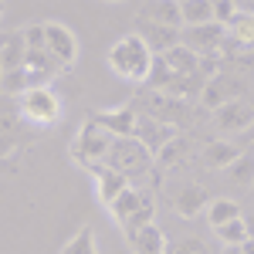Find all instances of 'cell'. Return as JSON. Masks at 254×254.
Instances as JSON below:
<instances>
[{"mask_svg":"<svg viewBox=\"0 0 254 254\" xmlns=\"http://www.w3.org/2000/svg\"><path fill=\"white\" fill-rule=\"evenodd\" d=\"M105 61H109V68L116 71L119 78L132 81V85H142V81H149V71H153V64H156V55H153L149 44L132 31V34L119 38L116 44L109 48V58Z\"/></svg>","mask_w":254,"mask_h":254,"instance_id":"1","label":"cell"},{"mask_svg":"<svg viewBox=\"0 0 254 254\" xmlns=\"http://www.w3.org/2000/svg\"><path fill=\"white\" fill-rule=\"evenodd\" d=\"M109 214L116 217V224L122 227V234L129 237L132 231L153 224V214H156V196H153V187H139V183H129L122 193L116 196V203L109 207Z\"/></svg>","mask_w":254,"mask_h":254,"instance_id":"2","label":"cell"},{"mask_svg":"<svg viewBox=\"0 0 254 254\" xmlns=\"http://www.w3.org/2000/svg\"><path fill=\"white\" fill-rule=\"evenodd\" d=\"M153 159L156 156H153L136 136H116L112 139V149H109L105 166H112V170H119L122 176H129V183L146 187L149 173H156V163H153Z\"/></svg>","mask_w":254,"mask_h":254,"instance_id":"3","label":"cell"},{"mask_svg":"<svg viewBox=\"0 0 254 254\" xmlns=\"http://www.w3.org/2000/svg\"><path fill=\"white\" fill-rule=\"evenodd\" d=\"M112 132L105 129V126H98L95 119L88 116L85 122H81V129L75 132V139H71V159L78 163V166H85L88 173L95 170V166H102L105 159H109V149H112Z\"/></svg>","mask_w":254,"mask_h":254,"instance_id":"4","label":"cell"},{"mask_svg":"<svg viewBox=\"0 0 254 254\" xmlns=\"http://www.w3.org/2000/svg\"><path fill=\"white\" fill-rule=\"evenodd\" d=\"M17 109H20V119H24V122L38 126V129H48V126H55L61 119V98L55 95L51 85H44V88H27L24 95H17Z\"/></svg>","mask_w":254,"mask_h":254,"instance_id":"5","label":"cell"},{"mask_svg":"<svg viewBox=\"0 0 254 254\" xmlns=\"http://www.w3.org/2000/svg\"><path fill=\"white\" fill-rule=\"evenodd\" d=\"M139 102H142V116L163 119V122H173V126L190 122V112H193V105L187 98H173V95H166V92H156V88L142 92Z\"/></svg>","mask_w":254,"mask_h":254,"instance_id":"6","label":"cell"},{"mask_svg":"<svg viewBox=\"0 0 254 254\" xmlns=\"http://www.w3.org/2000/svg\"><path fill=\"white\" fill-rule=\"evenodd\" d=\"M44 41H48V55L58 61L61 71H71L75 61H78V38H75V31L58 24V20H48L44 24Z\"/></svg>","mask_w":254,"mask_h":254,"instance_id":"7","label":"cell"},{"mask_svg":"<svg viewBox=\"0 0 254 254\" xmlns=\"http://www.w3.org/2000/svg\"><path fill=\"white\" fill-rule=\"evenodd\" d=\"M180 41L200 55V58H207V55H220V48H224V41H227V27L224 24H196V27H183L180 31Z\"/></svg>","mask_w":254,"mask_h":254,"instance_id":"8","label":"cell"},{"mask_svg":"<svg viewBox=\"0 0 254 254\" xmlns=\"http://www.w3.org/2000/svg\"><path fill=\"white\" fill-rule=\"evenodd\" d=\"M241 92H244V81L237 78V75H231V71H220V75H214V78L203 85V92H200V105L210 109V112H217L220 105H227V102L241 98Z\"/></svg>","mask_w":254,"mask_h":254,"instance_id":"9","label":"cell"},{"mask_svg":"<svg viewBox=\"0 0 254 254\" xmlns=\"http://www.w3.org/2000/svg\"><path fill=\"white\" fill-rule=\"evenodd\" d=\"M180 136V126H173V122H163V119H153V116H142L139 112V126H136V139L156 156L159 149L166 146V142H173V139Z\"/></svg>","mask_w":254,"mask_h":254,"instance_id":"10","label":"cell"},{"mask_svg":"<svg viewBox=\"0 0 254 254\" xmlns=\"http://www.w3.org/2000/svg\"><path fill=\"white\" fill-rule=\"evenodd\" d=\"M214 126L220 132H248L254 126V105L251 102H244V98H234V102H227V105H220L214 112Z\"/></svg>","mask_w":254,"mask_h":254,"instance_id":"11","label":"cell"},{"mask_svg":"<svg viewBox=\"0 0 254 254\" xmlns=\"http://www.w3.org/2000/svg\"><path fill=\"white\" fill-rule=\"evenodd\" d=\"M180 31L183 27H166V24H153V20L136 17V34L149 44L153 55H166L170 48H176L180 44Z\"/></svg>","mask_w":254,"mask_h":254,"instance_id":"12","label":"cell"},{"mask_svg":"<svg viewBox=\"0 0 254 254\" xmlns=\"http://www.w3.org/2000/svg\"><path fill=\"white\" fill-rule=\"evenodd\" d=\"M173 210L180 217H187V220H193V217H200L203 210H207V203H210V193L200 187V183H183V187H176V193H173Z\"/></svg>","mask_w":254,"mask_h":254,"instance_id":"13","label":"cell"},{"mask_svg":"<svg viewBox=\"0 0 254 254\" xmlns=\"http://www.w3.org/2000/svg\"><path fill=\"white\" fill-rule=\"evenodd\" d=\"M98 126H105L112 136H136V126H139V112L132 105H122V109H102L92 116Z\"/></svg>","mask_w":254,"mask_h":254,"instance_id":"14","label":"cell"},{"mask_svg":"<svg viewBox=\"0 0 254 254\" xmlns=\"http://www.w3.org/2000/svg\"><path fill=\"white\" fill-rule=\"evenodd\" d=\"M92 180H95V193H98V200L105 203V207H112L116 203V196L129 187V176H122L119 170H112V166H95L92 170Z\"/></svg>","mask_w":254,"mask_h":254,"instance_id":"15","label":"cell"},{"mask_svg":"<svg viewBox=\"0 0 254 254\" xmlns=\"http://www.w3.org/2000/svg\"><path fill=\"white\" fill-rule=\"evenodd\" d=\"M24 58H27L24 31H7V34H0V75L24 68Z\"/></svg>","mask_w":254,"mask_h":254,"instance_id":"16","label":"cell"},{"mask_svg":"<svg viewBox=\"0 0 254 254\" xmlns=\"http://www.w3.org/2000/svg\"><path fill=\"white\" fill-rule=\"evenodd\" d=\"M241 153H244V149L234 146V142H227V139H214V142H207V146L200 149V166H207V170H227Z\"/></svg>","mask_w":254,"mask_h":254,"instance_id":"17","label":"cell"},{"mask_svg":"<svg viewBox=\"0 0 254 254\" xmlns=\"http://www.w3.org/2000/svg\"><path fill=\"white\" fill-rule=\"evenodd\" d=\"M126 241H129L132 254H166V237H163L156 220L146 224V227H139V231H132Z\"/></svg>","mask_w":254,"mask_h":254,"instance_id":"18","label":"cell"},{"mask_svg":"<svg viewBox=\"0 0 254 254\" xmlns=\"http://www.w3.org/2000/svg\"><path fill=\"white\" fill-rule=\"evenodd\" d=\"M142 20L153 24H166V27H183V14H180V0H149L142 7Z\"/></svg>","mask_w":254,"mask_h":254,"instance_id":"19","label":"cell"},{"mask_svg":"<svg viewBox=\"0 0 254 254\" xmlns=\"http://www.w3.org/2000/svg\"><path fill=\"white\" fill-rule=\"evenodd\" d=\"M159 58L170 68V75H196V71H200V55H193L183 41H180L176 48H170L166 55H159Z\"/></svg>","mask_w":254,"mask_h":254,"instance_id":"20","label":"cell"},{"mask_svg":"<svg viewBox=\"0 0 254 254\" xmlns=\"http://www.w3.org/2000/svg\"><path fill=\"white\" fill-rule=\"evenodd\" d=\"M203 214H207V224H210L214 231H217V227H224L227 220L244 217V214H241V203L231 200V196H210V203H207V210H203Z\"/></svg>","mask_w":254,"mask_h":254,"instance_id":"21","label":"cell"},{"mask_svg":"<svg viewBox=\"0 0 254 254\" xmlns=\"http://www.w3.org/2000/svg\"><path fill=\"white\" fill-rule=\"evenodd\" d=\"M227 41L234 48H254V14L237 10V17L227 24Z\"/></svg>","mask_w":254,"mask_h":254,"instance_id":"22","label":"cell"},{"mask_svg":"<svg viewBox=\"0 0 254 254\" xmlns=\"http://www.w3.org/2000/svg\"><path fill=\"white\" fill-rule=\"evenodd\" d=\"M180 14H183V27L214 24V0H180Z\"/></svg>","mask_w":254,"mask_h":254,"instance_id":"23","label":"cell"},{"mask_svg":"<svg viewBox=\"0 0 254 254\" xmlns=\"http://www.w3.org/2000/svg\"><path fill=\"white\" fill-rule=\"evenodd\" d=\"M224 173H227V180L237 183V187H254V153L244 149V153H241V156H237Z\"/></svg>","mask_w":254,"mask_h":254,"instance_id":"24","label":"cell"},{"mask_svg":"<svg viewBox=\"0 0 254 254\" xmlns=\"http://www.w3.org/2000/svg\"><path fill=\"white\" fill-rule=\"evenodd\" d=\"M61 254H98V244H95V231L85 224V227H78L75 234L64 241V248H61Z\"/></svg>","mask_w":254,"mask_h":254,"instance_id":"25","label":"cell"},{"mask_svg":"<svg viewBox=\"0 0 254 254\" xmlns=\"http://www.w3.org/2000/svg\"><path fill=\"white\" fill-rule=\"evenodd\" d=\"M190 149H193V146H190V139H187V136H176L173 142H166V146L156 153V163H159V166H176V163H183V159L190 156Z\"/></svg>","mask_w":254,"mask_h":254,"instance_id":"26","label":"cell"},{"mask_svg":"<svg viewBox=\"0 0 254 254\" xmlns=\"http://www.w3.org/2000/svg\"><path fill=\"white\" fill-rule=\"evenodd\" d=\"M214 234L220 237L224 244H244V241L251 237V231H248V220H244V217H237V220H227L224 227H217Z\"/></svg>","mask_w":254,"mask_h":254,"instance_id":"27","label":"cell"},{"mask_svg":"<svg viewBox=\"0 0 254 254\" xmlns=\"http://www.w3.org/2000/svg\"><path fill=\"white\" fill-rule=\"evenodd\" d=\"M166 254H214V248L200 237H180V241H166Z\"/></svg>","mask_w":254,"mask_h":254,"instance_id":"28","label":"cell"},{"mask_svg":"<svg viewBox=\"0 0 254 254\" xmlns=\"http://www.w3.org/2000/svg\"><path fill=\"white\" fill-rule=\"evenodd\" d=\"M237 10H241L237 0H214V20H217V24H224V27L237 17Z\"/></svg>","mask_w":254,"mask_h":254,"instance_id":"29","label":"cell"},{"mask_svg":"<svg viewBox=\"0 0 254 254\" xmlns=\"http://www.w3.org/2000/svg\"><path fill=\"white\" fill-rule=\"evenodd\" d=\"M220 254H244V251H241V244H224V251H220Z\"/></svg>","mask_w":254,"mask_h":254,"instance_id":"30","label":"cell"},{"mask_svg":"<svg viewBox=\"0 0 254 254\" xmlns=\"http://www.w3.org/2000/svg\"><path fill=\"white\" fill-rule=\"evenodd\" d=\"M241 251H244V254H254V237H248V241L241 244Z\"/></svg>","mask_w":254,"mask_h":254,"instance_id":"31","label":"cell"},{"mask_svg":"<svg viewBox=\"0 0 254 254\" xmlns=\"http://www.w3.org/2000/svg\"><path fill=\"white\" fill-rule=\"evenodd\" d=\"M248 136H251V139H254V126H251V129H248Z\"/></svg>","mask_w":254,"mask_h":254,"instance_id":"32","label":"cell"},{"mask_svg":"<svg viewBox=\"0 0 254 254\" xmlns=\"http://www.w3.org/2000/svg\"><path fill=\"white\" fill-rule=\"evenodd\" d=\"M0 17H3V0H0Z\"/></svg>","mask_w":254,"mask_h":254,"instance_id":"33","label":"cell"},{"mask_svg":"<svg viewBox=\"0 0 254 254\" xmlns=\"http://www.w3.org/2000/svg\"><path fill=\"white\" fill-rule=\"evenodd\" d=\"M109 3H119V0H109Z\"/></svg>","mask_w":254,"mask_h":254,"instance_id":"34","label":"cell"}]
</instances>
